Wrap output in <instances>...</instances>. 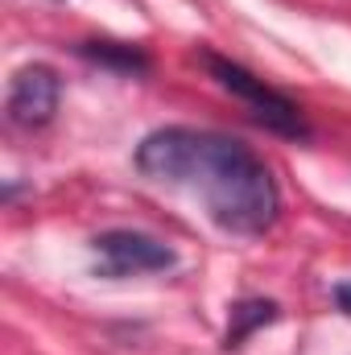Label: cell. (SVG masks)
I'll return each instance as SVG.
<instances>
[{"instance_id":"1","label":"cell","mask_w":351,"mask_h":355,"mask_svg":"<svg viewBox=\"0 0 351 355\" xmlns=\"http://www.w3.org/2000/svg\"><path fill=\"white\" fill-rule=\"evenodd\" d=\"M137 170L162 186L190 190L232 236H261L277 223L281 194L261 157L207 128H157L137 145Z\"/></svg>"},{"instance_id":"2","label":"cell","mask_w":351,"mask_h":355,"mask_svg":"<svg viewBox=\"0 0 351 355\" xmlns=\"http://www.w3.org/2000/svg\"><path fill=\"white\" fill-rule=\"evenodd\" d=\"M203 67L211 71V79L219 83L223 91H232L248 112L252 120H261L264 128L281 132V137H306V120L298 112V103L281 91H273L264 79H257L252 71H244L240 62L232 58H219V54H203Z\"/></svg>"},{"instance_id":"3","label":"cell","mask_w":351,"mask_h":355,"mask_svg":"<svg viewBox=\"0 0 351 355\" xmlns=\"http://www.w3.org/2000/svg\"><path fill=\"white\" fill-rule=\"evenodd\" d=\"M95 257H99V272L103 277H141V272H162L174 265V248L145 236V232H103L95 236Z\"/></svg>"},{"instance_id":"4","label":"cell","mask_w":351,"mask_h":355,"mask_svg":"<svg viewBox=\"0 0 351 355\" xmlns=\"http://www.w3.org/2000/svg\"><path fill=\"white\" fill-rule=\"evenodd\" d=\"M58 99H62V79H58V71L33 62V67H21V71L12 75L4 107H8V120H12L17 128H42V124L54 120Z\"/></svg>"},{"instance_id":"5","label":"cell","mask_w":351,"mask_h":355,"mask_svg":"<svg viewBox=\"0 0 351 355\" xmlns=\"http://www.w3.org/2000/svg\"><path fill=\"white\" fill-rule=\"evenodd\" d=\"M277 318V306L273 302H240L236 310H232V327H228V347H240L257 327L264 322H273Z\"/></svg>"},{"instance_id":"6","label":"cell","mask_w":351,"mask_h":355,"mask_svg":"<svg viewBox=\"0 0 351 355\" xmlns=\"http://www.w3.org/2000/svg\"><path fill=\"white\" fill-rule=\"evenodd\" d=\"M83 54L95 58V62H108V67H124V71H145V67H149L145 54L132 50V46H108V42L99 46V42H95V46H83Z\"/></svg>"},{"instance_id":"7","label":"cell","mask_w":351,"mask_h":355,"mask_svg":"<svg viewBox=\"0 0 351 355\" xmlns=\"http://www.w3.org/2000/svg\"><path fill=\"white\" fill-rule=\"evenodd\" d=\"M335 302H339V310H348V314H351V281L335 289Z\"/></svg>"}]
</instances>
